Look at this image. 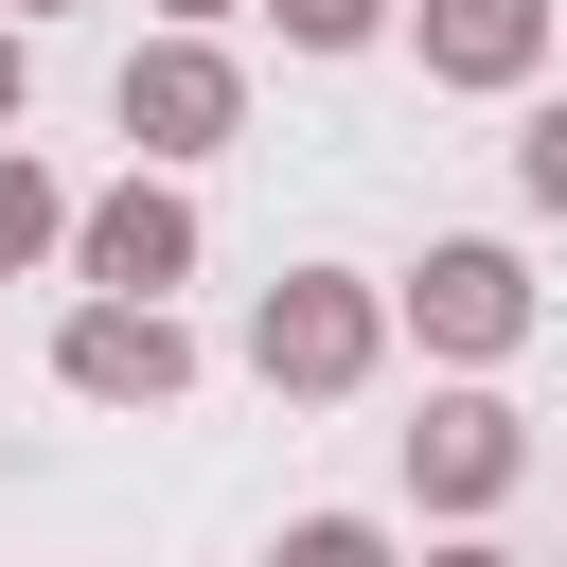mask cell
Masks as SVG:
<instances>
[{"instance_id": "cell-1", "label": "cell", "mask_w": 567, "mask_h": 567, "mask_svg": "<svg viewBox=\"0 0 567 567\" xmlns=\"http://www.w3.org/2000/svg\"><path fill=\"white\" fill-rule=\"evenodd\" d=\"M248 372H266L284 408H354V390L390 372V284H354V266H284V284L248 301Z\"/></svg>"}, {"instance_id": "cell-2", "label": "cell", "mask_w": 567, "mask_h": 567, "mask_svg": "<svg viewBox=\"0 0 567 567\" xmlns=\"http://www.w3.org/2000/svg\"><path fill=\"white\" fill-rule=\"evenodd\" d=\"M106 124H124V159H213V142H248L230 35H213V18H159V35L124 53V89H106Z\"/></svg>"}, {"instance_id": "cell-3", "label": "cell", "mask_w": 567, "mask_h": 567, "mask_svg": "<svg viewBox=\"0 0 567 567\" xmlns=\"http://www.w3.org/2000/svg\"><path fill=\"white\" fill-rule=\"evenodd\" d=\"M53 390H71V408H177V390H195V319L142 301V284H71V319H53Z\"/></svg>"}, {"instance_id": "cell-4", "label": "cell", "mask_w": 567, "mask_h": 567, "mask_svg": "<svg viewBox=\"0 0 567 567\" xmlns=\"http://www.w3.org/2000/svg\"><path fill=\"white\" fill-rule=\"evenodd\" d=\"M390 319H408V337H425L443 372H496V354L532 337V266H514L496 230H443V248H425V266L390 284Z\"/></svg>"}, {"instance_id": "cell-5", "label": "cell", "mask_w": 567, "mask_h": 567, "mask_svg": "<svg viewBox=\"0 0 567 567\" xmlns=\"http://www.w3.org/2000/svg\"><path fill=\"white\" fill-rule=\"evenodd\" d=\"M71 284H142V301L195 284V195H177V159H124L106 195H71Z\"/></svg>"}, {"instance_id": "cell-6", "label": "cell", "mask_w": 567, "mask_h": 567, "mask_svg": "<svg viewBox=\"0 0 567 567\" xmlns=\"http://www.w3.org/2000/svg\"><path fill=\"white\" fill-rule=\"evenodd\" d=\"M514 478H532V408H496V390H425V425H408V514L478 532Z\"/></svg>"}, {"instance_id": "cell-7", "label": "cell", "mask_w": 567, "mask_h": 567, "mask_svg": "<svg viewBox=\"0 0 567 567\" xmlns=\"http://www.w3.org/2000/svg\"><path fill=\"white\" fill-rule=\"evenodd\" d=\"M549 35H567V0H408L425 89H532V71H549Z\"/></svg>"}, {"instance_id": "cell-8", "label": "cell", "mask_w": 567, "mask_h": 567, "mask_svg": "<svg viewBox=\"0 0 567 567\" xmlns=\"http://www.w3.org/2000/svg\"><path fill=\"white\" fill-rule=\"evenodd\" d=\"M35 266H71V195L35 142H0V284H35Z\"/></svg>"}, {"instance_id": "cell-9", "label": "cell", "mask_w": 567, "mask_h": 567, "mask_svg": "<svg viewBox=\"0 0 567 567\" xmlns=\"http://www.w3.org/2000/svg\"><path fill=\"white\" fill-rule=\"evenodd\" d=\"M266 18H284V53H372L390 35V0H266Z\"/></svg>"}, {"instance_id": "cell-10", "label": "cell", "mask_w": 567, "mask_h": 567, "mask_svg": "<svg viewBox=\"0 0 567 567\" xmlns=\"http://www.w3.org/2000/svg\"><path fill=\"white\" fill-rule=\"evenodd\" d=\"M514 195L567 230V106H532V124H514Z\"/></svg>"}, {"instance_id": "cell-11", "label": "cell", "mask_w": 567, "mask_h": 567, "mask_svg": "<svg viewBox=\"0 0 567 567\" xmlns=\"http://www.w3.org/2000/svg\"><path fill=\"white\" fill-rule=\"evenodd\" d=\"M18 106H35V18H0V142H18Z\"/></svg>"}, {"instance_id": "cell-12", "label": "cell", "mask_w": 567, "mask_h": 567, "mask_svg": "<svg viewBox=\"0 0 567 567\" xmlns=\"http://www.w3.org/2000/svg\"><path fill=\"white\" fill-rule=\"evenodd\" d=\"M159 18H248V0H159Z\"/></svg>"}, {"instance_id": "cell-13", "label": "cell", "mask_w": 567, "mask_h": 567, "mask_svg": "<svg viewBox=\"0 0 567 567\" xmlns=\"http://www.w3.org/2000/svg\"><path fill=\"white\" fill-rule=\"evenodd\" d=\"M0 18H71V0H0Z\"/></svg>"}]
</instances>
